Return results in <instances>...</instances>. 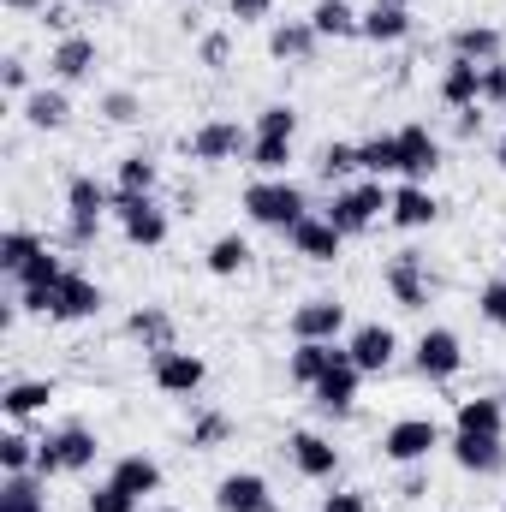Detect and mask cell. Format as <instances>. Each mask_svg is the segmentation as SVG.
<instances>
[{"label": "cell", "mask_w": 506, "mask_h": 512, "mask_svg": "<svg viewBox=\"0 0 506 512\" xmlns=\"http://www.w3.org/2000/svg\"><path fill=\"white\" fill-rule=\"evenodd\" d=\"M245 215H251L256 227H274V233H292L304 215H310V197H304V185H292L286 173H262L245 185Z\"/></svg>", "instance_id": "1"}, {"label": "cell", "mask_w": 506, "mask_h": 512, "mask_svg": "<svg viewBox=\"0 0 506 512\" xmlns=\"http://www.w3.org/2000/svg\"><path fill=\"white\" fill-rule=\"evenodd\" d=\"M102 215H114V191H108L102 179H90V173H72V179H66V245H72V251L96 245Z\"/></svg>", "instance_id": "2"}, {"label": "cell", "mask_w": 506, "mask_h": 512, "mask_svg": "<svg viewBox=\"0 0 506 512\" xmlns=\"http://www.w3.org/2000/svg\"><path fill=\"white\" fill-rule=\"evenodd\" d=\"M96 453H102V441H96L90 423H60L36 447V477H78V471L96 465Z\"/></svg>", "instance_id": "3"}, {"label": "cell", "mask_w": 506, "mask_h": 512, "mask_svg": "<svg viewBox=\"0 0 506 512\" xmlns=\"http://www.w3.org/2000/svg\"><path fill=\"white\" fill-rule=\"evenodd\" d=\"M387 209H393V191H387L381 179H358V185H340V191H334L328 221H334L346 239H358V233H370V227H376Z\"/></svg>", "instance_id": "4"}, {"label": "cell", "mask_w": 506, "mask_h": 512, "mask_svg": "<svg viewBox=\"0 0 506 512\" xmlns=\"http://www.w3.org/2000/svg\"><path fill=\"white\" fill-rule=\"evenodd\" d=\"M411 370H417L423 382H453V376L465 370V340H459L453 328H423L417 346H411Z\"/></svg>", "instance_id": "5"}, {"label": "cell", "mask_w": 506, "mask_h": 512, "mask_svg": "<svg viewBox=\"0 0 506 512\" xmlns=\"http://www.w3.org/2000/svg\"><path fill=\"white\" fill-rule=\"evenodd\" d=\"M435 447H441V423L435 417H399V423L381 429V459H393V465H423Z\"/></svg>", "instance_id": "6"}, {"label": "cell", "mask_w": 506, "mask_h": 512, "mask_svg": "<svg viewBox=\"0 0 506 512\" xmlns=\"http://www.w3.org/2000/svg\"><path fill=\"white\" fill-rule=\"evenodd\" d=\"M251 137L239 120H203V126L185 137V149H191V161H209V167H221V161H245L251 155Z\"/></svg>", "instance_id": "7"}, {"label": "cell", "mask_w": 506, "mask_h": 512, "mask_svg": "<svg viewBox=\"0 0 506 512\" xmlns=\"http://www.w3.org/2000/svg\"><path fill=\"white\" fill-rule=\"evenodd\" d=\"M114 215H120L126 245H137V251H155V245H167V233H173V221H167V209H161L155 197H114Z\"/></svg>", "instance_id": "8"}, {"label": "cell", "mask_w": 506, "mask_h": 512, "mask_svg": "<svg viewBox=\"0 0 506 512\" xmlns=\"http://www.w3.org/2000/svg\"><path fill=\"white\" fill-rule=\"evenodd\" d=\"M381 286H387V298L399 304V310H429V268H423V256L417 251H399L387 256V268H381Z\"/></svg>", "instance_id": "9"}, {"label": "cell", "mask_w": 506, "mask_h": 512, "mask_svg": "<svg viewBox=\"0 0 506 512\" xmlns=\"http://www.w3.org/2000/svg\"><path fill=\"white\" fill-rule=\"evenodd\" d=\"M286 334H292V340H340V334H346V304L328 298V292H316V298H304V304L286 316Z\"/></svg>", "instance_id": "10"}, {"label": "cell", "mask_w": 506, "mask_h": 512, "mask_svg": "<svg viewBox=\"0 0 506 512\" xmlns=\"http://www.w3.org/2000/svg\"><path fill=\"white\" fill-rule=\"evenodd\" d=\"M102 286L90 280V274H78V268H66L60 274V286H54V310H48V322H90V316H102Z\"/></svg>", "instance_id": "11"}, {"label": "cell", "mask_w": 506, "mask_h": 512, "mask_svg": "<svg viewBox=\"0 0 506 512\" xmlns=\"http://www.w3.org/2000/svg\"><path fill=\"white\" fill-rule=\"evenodd\" d=\"M346 358H352L364 376H381V370H393V358H399V334H393L387 322H358L352 340H346Z\"/></svg>", "instance_id": "12"}, {"label": "cell", "mask_w": 506, "mask_h": 512, "mask_svg": "<svg viewBox=\"0 0 506 512\" xmlns=\"http://www.w3.org/2000/svg\"><path fill=\"white\" fill-rule=\"evenodd\" d=\"M215 512H280V501H274L268 477H256V471H227V477L215 483Z\"/></svg>", "instance_id": "13"}, {"label": "cell", "mask_w": 506, "mask_h": 512, "mask_svg": "<svg viewBox=\"0 0 506 512\" xmlns=\"http://www.w3.org/2000/svg\"><path fill=\"white\" fill-rule=\"evenodd\" d=\"M286 459H292V471L310 477V483H328V477L340 471V447H334L328 435H316V429L286 435Z\"/></svg>", "instance_id": "14"}, {"label": "cell", "mask_w": 506, "mask_h": 512, "mask_svg": "<svg viewBox=\"0 0 506 512\" xmlns=\"http://www.w3.org/2000/svg\"><path fill=\"white\" fill-rule=\"evenodd\" d=\"M96 60H102L96 36L72 30V36H60V42H54V54H48V72H54V84H84V78H96Z\"/></svg>", "instance_id": "15"}, {"label": "cell", "mask_w": 506, "mask_h": 512, "mask_svg": "<svg viewBox=\"0 0 506 512\" xmlns=\"http://www.w3.org/2000/svg\"><path fill=\"white\" fill-rule=\"evenodd\" d=\"M387 221H393L399 233H423V227H435V221H441V203H435V191H429V185L399 179V185H393V209H387Z\"/></svg>", "instance_id": "16"}, {"label": "cell", "mask_w": 506, "mask_h": 512, "mask_svg": "<svg viewBox=\"0 0 506 512\" xmlns=\"http://www.w3.org/2000/svg\"><path fill=\"white\" fill-rule=\"evenodd\" d=\"M286 239H292V251L304 256V262H316V268L340 262V251H346V233H340L328 215H304V221H298Z\"/></svg>", "instance_id": "17"}, {"label": "cell", "mask_w": 506, "mask_h": 512, "mask_svg": "<svg viewBox=\"0 0 506 512\" xmlns=\"http://www.w3.org/2000/svg\"><path fill=\"white\" fill-rule=\"evenodd\" d=\"M149 382L161 387V393H179V399H185V393H197V387L209 382V364H203L197 352H179V346H173V352H155Z\"/></svg>", "instance_id": "18"}, {"label": "cell", "mask_w": 506, "mask_h": 512, "mask_svg": "<svg viewBox=\"0 0 506 512\" xmlns=\"http://www.w3.org/2000/svg\"><path fill=\"white\" fill-rule=\"evenodd\" d=\"M435 167H441V137L429 126H399V179L429 185Z\"/></svg>", "instance_id": "19"}, {"label": "cell", "mask_w": 506, "mask_h": 512, "mask_svg": "<svg viewBox=\"0 0 506 512\" xmlns=\"http://www.w3.org/2000/svg\"><path fill=\"white\" fill-rule=\"evenodd\" d=\"M346 358V346L340 340H292V358H286V376L298 387H316L334 364Z\"/></svg>", "instance_id": "20"}, {"label": "cell", "mask_w": 506, "mask_h": 512, "mask_svg": "<svg viewBox=\"0 0 506 512\" xmlns=\"http://www.w3.org/2000/svg\"><path fill=\"white\" fill-rule=\"evenodd\" d=\"M453 465L471 477H501L506 471V435H453Z\"/></svg>", "instance_id": "21"}, {"label": "cell", "mask_w": 506, "mask_h": 512, "mask_svg": "<svg viewBox=\"0 0 506 512\" xmlns=\"http://www.w3.org/2000/svg\"><path fill=\"white\" fill-rule=\"evenodd\" d=\"M358 382H364V370L352 364V358H340L322 382L310 387V399H316V411H328V417H346L352 405H358Z\"/></svg>", "instance_id": "22"}, {"label": "cell", "mask_w": 506, "mask_h": 512, "mask_svg": "<svg viewBox=\"0 0 506 512\" xmlns=\"http://www.w3.org/2000/svg\"><path fill=\"white\" fill-rule=\"evenodd\" d=\"M18 114H24L30 131H66V120H72V96H66V84H42V90H30V96L18 102Z\"/></svg>", "instance_id": "23"}, {"label": "cell", "mask_w": 506, "mask_h": 512, "mask_svg": "<svg viewBox=\"0 0 506 512\" xmlns=\"http://www.w3.org/2000/svg\"><path fill=\"white\" fill-rule=\"evenodd\" d=\"M54 405V382L48 376H18V382L0 387V411L12 417V423H30V417H42Z\"/></svg>", "instance_id": "24"}, {"label": "cell", "mask_w": 506, "mask_h": 512, "mask_svg": "<svg viewBox=\"0 0 506 512\" xmlns=\"http://www.w3.org/2000/svg\"><path fill=\"white\" fill-rule=\"evenodd\" d=\"M316 48H322V36H316V24H310V18H286V24H274V30H268V54H274V60L310 66V60H316Z\"/></svg>", "instance_id": "25"}, {"label": "cell", "mask_w": 506, "mask_h": 512, "mask_svg": "<svg viewBox=\"0 0 506 512\" xmlns=\"http://www.w3.org/2000/svg\"><path fill=\"white\" fill-rule=\"evenodd\" d=\"M453 435H506V399L495 393H477V399H459L453 411Z\"/></svg>", "instance_id": "26"}, {"label": "cell", "mask_w": 506, "mask_h": 512, "mask_svg": "<svg viewBox=\"0 0 506 512\" xmlns=\"http://www.w3.org/2000/svg\"><path fill=\"white\" fill-rule=\"evenodd\" d=\"M441 102L459 114V108H483V66L477 60H447L441 72Z\"/></svg>", "instance_id": "27"}, {"label": "cell", "mask_w": 506, "mask_h": 512, "mask_svg": "<svg viewBox=\"0 0 506 512\" xmlns=\"http://www.w3.org/2000/svg\"><path fill=\"white\" fill-rule=\"evenodd\" d=\"M358 36L376 42V48L405 42V36H411V6H376V0H370V12L358 18Z\"/></svg>", "instance_id": "28"}, {"label": "cell", "mask_w": 506, "mask_h": 512, "mask_svg": "<svg viewBox=\"0 0 506 512\" xmlns=\"http://www.w3.org/2000/svg\"><path fill=\"white\" fill-rule=\"evenodd\" d=\"M108 483H120L126 495H161V465L149 459V453H120L114 459V471H108Z\"/></svg>", "instance_id": "29"}, {"label": "cell", "mask_w": 506, "mask_h": 512, "mask_svg": "<svg viewBox=\"0 0 506 512\" xmlns=\"http://www.w3.org/2000/svg\"><path fill=\"white\" fill-rule=\"evenodd\" d=\"M447 48H453V60L489 66V60H501V30H495V24H459V30L447 36Z\"/></svg>", "instance_id": "30"}, {"label": "cell", "mask_w": 506, "mask_h": 512, "mask_svg": "<svg viewBox=\"0 0 506 512\" xmlns=\"http://www.w3.org/2000/svg\"><path fill=\"white\" fill-rule=\"evenodd\" d=\"M155 185H161V167H155V155H120V167H114V197H155Z\"/></svg>", "instance_id": "31"}, {"label": "cell", "mask_w": 506, "mask_h": 512, "mask_svg": "<svg viewBox=\"0 0 506 512\" xmlns=\"http://www.w3.org/2000/svg\"><path fill=\"white\" fill-rule=\"evenodd\" d=\"M203 268H209L215 280H239V274L251 268V239H245V233H221V239L209 245V256H203Z\"/></svg>", "instance_id": "32"}, {"label": "cell", "mask_w": 506, "mask_h": 512, "mask_svg": "<svg viewBox=\"0 0 506 512\" xmlns=\"http://www.w3.org/2000/svg\"><path fill=\"white\" fill-rule=\"evenodd\" d=\"M358 167L364 179H399V131H376L358 143Z\"/></svg>", "instance_id": "33"}, {"label": "cell", "mask_w": 506, "mask_h": 512, "mask_svg": "<svg viewBox=\"0 0 506 512\" xmlns=\"http://www.w3.org/2000/svg\"><path fill=\"white\" fill-rule=\"evenodd\" d=\"M126 334H131V340H143V352H173V316H167V310H155V304L131 310Z\"/></svg>", "instance_id": "34"}, {"label": "cell", "mask_w": 506, "mask_h": 512, "mask_svg": "<svg viewBox=\"0 0 506 512\" xmlns=\"http://www.w3.org/2000/svg\"><path fill=\"white\" fill-rule=\"evenodd\" d=\"M358 18H364V12H352V0H316V6H310V24H316L322 42H346V36H358Z\"/></svg>", "instance_id": "35"}, {"label": "cell", "mask_w": 506, "mask_h": 512, "mask_svg": "<svg viewBox=\"0 0 506 512\" xmlns=\"http://www.w3.org/2000/svg\"><path fill=\"white\" fill-rule=\"evenodd\" d=\"M48 477L36 471H18V477H0V512H48V495H42Z\"/></svg>", "instance_id": "36"}, {"label": "cell", "mask_w": 506, "mask_h": 512, "mask_svg": "<svg viewBox=\"0 0 506 512\" xmlns=\"http://www.w3.org/2000/svg\"><path fill=\"white\" fill-rule=\"evenodd\" d=\"M36 447H42V441H30V435H24V429L12 423V429L0 435V477H18V471H36Z\"/></svg>", "instance_id": "37"}, {"label": "cell", "mask_w": 506, "mask_h": 512, "mask_svg": "<svg viewBox=\"0 0 506 512\" xmlns=\"http://www.w3.org/2000/svg\"><path fill=\"white\" fill-rule=\"evenodd\" d=\"M36 251H48V245H42L30 227H6V233H0V274L12 280V274H18V268H24Z\"/></svg>", "instance_id": "38"}, {"label": "cell", "mask_w": 506, "mask_h": 512, "mask_svg": "<svg viewBox=\"0 0 506 512\" xmlns=\"http://www.w3.org/2000/svg\"><path fill=\"white\" fill-rule=\"evenodd\" d=\"M60 274H66V262H60V256H54V251H36L24 268H18V274H12V286H18V292H36V286H60Z\"/></svg>", "instance_id": "39"}, {"label": "cell", "mask_w": 506, "mask_h": 512, "mask_svg": "<svg viewBox=\"0 0 506 512\" xmlns=\"http://www.w3.org/2000/svg\"><path fill=\"white\" fill-rule=\"evenodd\" d=\"M245 161H251L256 173H268V179L286 173L292 167V137H251V155Z\"/></svg>", "instance_id": "40"}, {"label": "cell", "mask_w": 506, "mask_h": 512, "mask_svg": "<svg viewBox=\"0 0 506 512\" xmlns=\"http://www.w3.org/2000/svg\"><path fill=\"white\" fill-rule=\"evenodd\" d=\"M316 173H322L328 185H340V179L364 173V167H358V143H322V155H316Z\"/></svg>", "instance_id": "41"}, {"label": "cell", "mask_w": 506, "mask_h": 512, "mask_svg": "<svg viewBox=\"0 0 506 512\" xmlns=\"http://www.w3.org/2000/svg\"><path fill=\"white\" fill-rule=\"evenodd\" d=\"M256 137H298V108L292 102H268L262 114H256Z\"/></svg>", "instance_id": "42"}, {"label": "cell", "mask_w": 506, "mask_h": 512, "mask_svg": "<svg viewBox=\"0 0 506 512\" xmlns=\"http://www.w3.org/2000/svg\"><path fill=\"white\" fill-rule=\"evenodd\" d=\"M227 435H233V417H221V411H203V417L191 423V447H197V453H209V447H221Z\"/></svg>", "instance_id": "43"}, {"label": "cell", "mask_w": 506, "mask_h": 512, "mask_svg": "<svg viewBox=\"0 0 506 512\" xmlns=\"http://www.w3.org/2000/svg\"><path fill=\"white\" fill-rule=\"evenodd\" d=\"M102 114H108V126H137L143 120V96L137 90H108L102 96Z\"/></svg>", "instance_id": "44"}, {"label": "cell", "mask_w": 506, "mask_h": 512, "mask_svg": "<svg viewBox=\"0 0 506 512\" xmlns=\"http://www.w3.org/2000/svg\"><path fill=\"white\" fill-rule=\"evenodd\" d=\"M84 512H137V495H126L120 483H102V489H90Z\"/></svg>", "instance_id": "45"}, {"label": "cell", "mask_w": 506, "mask_h": 512, "mask_svg": "<svg viewBox=\"0 0 506 512\" xmlns=\"http://www.w3.org/2000/svg\"><path fill=\"white\" fill-rule=\"evenodd\" d=\"M477 310H483V322H495V328L506 334V274H501V280H489V286L477 292Z\"/></svg>", "instance_id": "46"}, {"label": "cell", "mask_w": 506, "mask_h": 512, "mask_svg": "<svg viewBox=\"0 0 506 512\" xmlns=\"http://www.w3.org/2000/svg\"><path fill=\"white\" fill-rule=\"evenodd\" d=\"M0 90L18 96V102L30 96V66H24V54H6V60H0Z\"/></svg>", "instance_id": "47"}, {"label": "cell", "mask_w": 506, "mask_h": 512, "mask_svg": "<svg viewBox=\"0 0 506 512\" xmlns=\"http://www.w3.org/2000/svg\"><path fill=\"white\" fill-rule=\"evenodd\" d=\"M483 108H506V60L483 66Z\"/></svg>", "instance_id": "48"}, {"label": "cell", "mask_w": 506, "mask_h": 512, "mask_svg": "<svg viewBox=\"0 0 506 512\" xmlns=\"http://www.w3.org/2000/svg\"><path fill=\"white\" fill-rule=\"evenodd\" d=\"M322 512H370V495H364V489H334V495L322 501Z\"/></svg>", "instance_id": "49"}, {"label": "cell", "mask_w": 506, "mask_h": 512, "mask_svg": "<svg viewBox=\"0 0 506 512\" xmlns=\"http://www.w3.org/2000/svg\"><path fill=\"white\" fill-rule=\"evenodd\" d=\"M227 12H233L239 24H262V18L274 12V0H227Z\"/></svg>", "instance_id": "50"}, {"label": "cell", "mask_w": 506, "mask_h": 512, "mask_svg": "<svg viewBox=\"0 0 506 512\" xmlns=\"http://www.w3.org/2000/svg\"><path fill=\"white\" fill-rule=\"evenodd\" d=\"M227 54H233V36H227V30L203 36V60H209V66H227Z\"/></svg>", "instance_id": "51"}, {"label": "cell", "mask_w": 506, "mask_h": 512, "mask_svg": "<svg viewBox=\"0 0 506 512\" xmlns=\"http://www.w3.org/2000/svg\"><path fill=\"white\" fill-rule=\"evenodd\" d=\"M42 24H48L54 36H72V6H60V0H54V6H42Z\"/></svg>", "instance_id": "52"}, {"label": "cell", "mask_w": 506, "mask_h": 512, "mask_svg": "<svg viewBox=\"0 0 506 512\" xmlns=\"http://www.w3.org/2000/svg\"><path fill=\"white\" fill-rule=\"evenodd\" d=\"M417 495H429V477H423L417 465H405V483H399V501H417Z\"/></svg>", "instance_id": "53"}, {"label": "cell", "mask_w": 506, "mask_h": 512, "mask_svg": "<svg viewBox=\"0 0 506 512\" xmlns=\"http://www.w3.org/2000/svg\"><path fill=\"white\" fill-rule=\"evenodd\" d=\"M453 131H459V137H477V131H483V114H477V108H459Z\"/></svg>", "instance_id": "54"}, {"label": "cell", "mask_w": 506, "mask_h": 512, "mask_svg": "<svg viewBox=\"0 0 506 512\" xmlns=\"http://www.w3.org/2000/svg\"><path fill=\"white\" fill-rule=\"evenodd\" d=\"M6 6H12V12H42L36 0H6Z\"/></svg>", "instance_id": "55"}, {"label": "cell", "mask_w": 506, "mask_h": 512, "mask_svg": "<svg viewBox=\"0 0 506 512\" xmlns=\"http://www.w3.org/2000/svg\"><path fill=\"white\" fill-rule=\"evenodd\" d=\"M495 161H501V173H506V131H501V143H495Z\"/></svg>", "instance_id": "56"}, {"label": "cell", "mask_w": 506, "mask_h": 512, "mask_svg": "<svg viewBox=\"0 0 506 512\" xmlns=\"http://www.w3.org/2000/svg\"><path fill=\"white\" fill-rule=\"evenodd\" d=\"M376 6H411V0H376Z\"/></svg>", "instance_id": "57"}, {"label": "cell", "mask_w": 506, "mask_h": 512, "mask_svg": "<svg viewBox=\"0 0 506 512\" xmlns=\"http://www.w3.org/2000/svg\"><path fill=\"white\" fill-rule=\"evenodd\" d=\"M84 6H114V0H84Z\"/></svg>", "instance_id": "58"}, {"label": "cell", "mask_w": 506, "mask_h": 512, "mask_svg": "<svg viewBox=\"0 0 506 512\" xmlns=\"http://www.w3.org/2000/svg\"><path fill=\"white\" fill-rule=\"evenodd\" d=\"M155 512H179V507H155Z\"/></svg>", "instance_id": "59"}, {"label": "cell", "mask_w": 506, "mask_h": 512, "mask_svg": "<svg viewBox=\"0 0 506 512\" xmlns=\"http://www.w3.org/2000/svg\"><path fill=\"white\" fill-rule=\"evenodd\" d=\"M501 399H506V387H501Z\"/></svg>", "instance_id": "60"}, {"label": "cell", "mask_w": 506, "mask_h": 512, "mask_svg": "<svg viewBox=\"0 0 506 512\" xmlns=\"http://www.w3.org/2000/svg\"><path fill=\"white\" fill-rule=\"evenodd\" d=\"M501 512H506V501H501Z\"/></svg>", "instance_id": "61"}]
</instances>
